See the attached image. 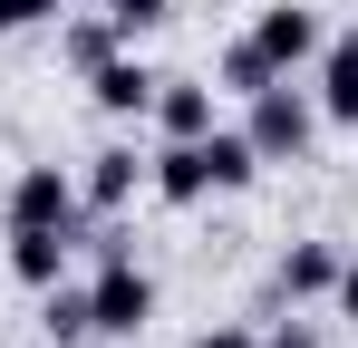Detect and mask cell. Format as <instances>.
Segmentation results:
<instances>
[{
	"mask_svg": "<svg viewBox=\"0 0 358 348\" xmlns=\"http://www.w3.org/2000/svg\"><path fill=\"white\" fill-rule=\"evenodd\" d=\"M78 213H87L78 174H59V165H20V184H10V232H78Z\"/></svg>",
	"mask_w": 358,
	"mask_h": 348,
	"instance_id": "277c9868",
	"label": "cell"
},
{
	"mask_svg": "<svg viewBox=\"0 0 358 348\" xmlns=\"http://www.w3.org/2000/svg\"><path fill=\"white\" fill-rule=\"evenodd\" d=\"M213 78H223V87H233V97H262V87H271V68H262V58H252V39H233V49L213 58Z\"/></svg>",
	"mask_w": 358,
	"mask_h": 348,
	"instance_id": "9a60e30c",
	"label": "cell"
},
{
	"mask_svg": "<svg viewBox=\"0 0 358 348\" xmlns=\"http://www.w3.org/2000/svg\"><path fill=\"white\" fill-rule=\"evenodd\" d=\"M10 281H29V290L68 281V232H10Z\"/></svg>",
	"mask_w": 358,
	"mask_h": 348,
	"instance_id": "8fae6325",
	"label": "cell"
},
{
	"mask_svg": "<svg viewBox=\"0 0 358 348\" xmlns=\"http://www.w3.org/2000/svg\"><path fill=\"white\" fill-rule=\"evenodd\" d=\"M184 348H262L252 329H203V339H184Z\"/></svg>",
	"mask_w": 358,
	"mask_h": 348,
	"instance_id": "ffe728a7",
	"label": "cell"
},
{
	"mask_svg": "<svg viewBox=\"0 0 358 348\" xmlns=\"http://www.w3.org/2000/svg\"><path fill=\"white\" fill-rule=\"evenodd\" d=\"M203 165H213V194H252L262 184V155H252V136H233V126L203 136Z\"/></svg>",
	"mask_w": 358,
	"mask_h": 348,
	"instance_id": "7c38bea8",
	"label": "cell"
},
{
	"mask_svg": "<svg viewBox=\"0 0 358 348\" xmlns=\"http://www.w3.org/2000/svg\"><path fill=\"white\" fill-rule=\"evenodd\" d=\"M117 49H126V39H117V20H107V10H97V20H68V29H59V58L78 68V78H87V68H107Z\"/></svg>",
	"mask_w": 358,
	"mask_h": 348,
	"instance_id": "4fadbf2b",
	"label": "cell"
},
{
	"mask_svg": "<svg viewBox=\"0 0 358 348\" xmlns=\"http://www.w3.org/2000/svg\"><path fill=\"white\" fill-rule=\"evenodd\" d=\"M242 136H252V155H262V165H300V155H310V136H320V97L291 87V78H271V87L252 97V126H242Z\"/></svg>",
	"mask_w": 358,
	"mask_h": 348,
	"instance_id": "6da1fadb",
	"label": "cell"
},
{
	"mask_svg": "<svg viewBox=\"0 0 358 348\" xmlns=\"http://www.w3.org/2000/svg\"><path fill=\"white\" fill-rule=\"evenodd\" d=\"M39 329H49V348H68V339H97V329H87V290L49 281V290H39Z\"/></svg>",
	"mask_w": 358,
	"mask_h": 348,
	"instance_id": "5bb4252c",
	"label": "cell"
},
{
	"mask_svg": "<svg viewBox=\"0 0 358 348\" xmlns=\"http://www.w3.org/2000/svg\"><path fill=\"white\" fill-rule=\"evenodd\" d=\"M107 20H117V39L136 49L145 29H165V20H175V0H107Z\"/></svg>",
	"mask_w": 358,
	"mask_h": 348,
	"instance_id": "2e32d148",
	"label": "cell"
},
{
	"mask_svg": "<svg viewBox=\"0 0 358 348\" xmlns=\"http://www.w3.org/2000/svg\"><path fill=\"white\" fill-rule=\"evenodd\" d=\"M78 194H87V213H126V203L145 194V155H136V145H107V155H87Z\"/></svg>",
	"mask_w": 358,
	"mask_h": 348,
	"instance_id": "8992f818",
	"label": "cell"
},
{
	"mask_svg": "<svg viewBox=\"0 0 358 348\" xmlns=\"http://www.w3.org/2000/svg\"><path fill=\"white\" fill-rule=\"evenodd\" d=\"M320 116H329V126H349V136H358V29H349V39H329V49H320Z\"/></svg>",
	"mask_w": 358,
	"mask_h": 348,
	"instance_id": "9c48e42d",
	"label": "cell"
},
{
	"mask_svg": "<svg viewBox=\"0 0 358 348\" xmlns=\"http://www.w3.org/2000/svg\"><path fill=\"white\" fill-rule=\"evenodd\" d=\"M68 348H87V339H68Z\"/></svg>",
	"mask_w": 358,
	"mask_h": 348,
	"instance_id": "44dd1931",
	"label": "cell"
},
{
	"mask_svg": "<svg viewBox=\"0 0 358 348\" xmlns=\"http://www.w3.org/2000/svg\"><path fill=\"white\" fill-rule=\"evenodd\" d=\"M242 39H252V58H262L271 78H300L310 58L329 49V29H320V10H300V0H271V10H252V29H242Z\"/></svg>",
	"mask_w": 358,
	"mask_h": 348,
	"instance_id": "3957f363",
	"label": "cell"
},
{
	"mask_svg": "<svg viewBox=\"0 0 358 348\" xmlns=\"http://www.w3.org/2000/svg\"><path fill=\"white\" fill-rule=\"evenodd\" d=\"M271 281H281V300H329V281H339V252H329V242H291Z\"/></svg>",
	"mask_w": 358,
	"mask_h": 348,
	"instance_id": "30bf717a",
	"label": "cell"
},
{
	"mask_svg": "<svg viewBox=\"0 0 358 348\" xmlns=\"http://www.w3.org/2000/svg\"><path fill=\"white\" fill-rule=\"evenodd\" d=\"M155 136L184 145V136H213V87H194V78H155Z\"/></svg>",
	"mask_w": 358,
	"mask_h": 348,
	"instance_id": "ba28073f",
	"label": "cell"
},
{
	"mask_svg": "<svg viewBox=\"0 0 358 348\" xmlns=\"http://www.w3.org/2000/svg\"><path fill=\"white\" fill-rule=\"evenodd\" d=\"M145 194L155 203H203L213 194V165H203V136H184V145H165V155H145Z\"/></svg>",
	"mask_w": 358,
	"mask_h": 348,
	"instance_id": "5b68a950",
	"label": "cell"
},
{
	"mask_svg": "<svg viewBox=\"0 0 358 348\" xmlns=\"http://www.w3.org/2000/svg\"><path fill=\"white\" fill-rule=\"evenodd\" d=\"M145 319H155V281L136 271V252L97 261V281H87V329H97V339H145Z\"/></svg>",
	"mask_w": 358,
	"mask_h": 348,
	"instance_id": "7a4b0ae2",
	"label": "cell"
},
{
	"mask_svg": "<svg viewBox=\"0 0 358 348\" xmlns=\"http://www.w3.org/2000/svg\"><path fill=\"white\" fill-rule=\"evenodd\" d=\"M329 300H339V319L358 329V261H339V281H329Z\"/></svg>",
	"mask_w": 358,
	"mask_h": 348,
	"instance_id": "ac0fdd59",
	"label": "cell"
},
{
	"mask_svg": "<svg viewBox=\"0 0 358 348\" xmlns=\"http://www.w3.org/2000/svg\"><path fill=\"white\" fill-rule=\"evenodd\" d=\"M68 0H0V39H10V29H29V20H59Z\"/></svg>",
	"mask_w": 358,
	"mask_h": 348,
	"instance_id": "e0dca14e",
	"label": "cell"
},
{
	"mask_svg": "<svg viewBox=\"0 0 358 348\" xmlns=\"http://www.w3.org/2000/svg\"><path fill=\"white\" fill-rule=\"evenodd\" d=\"M262 348H320V329H310V319H281V329H271Z\"/></svg>",
	"mask_w": 358,
	"mask_h": 348,
	"instance_id": "d6986e66",
	"label": "cell"
},
{
	"mask_svg": "<svg viewBox=\"0 0 358 348\" xmlns=\"http://www.w3.org/2000/svg\"><path fill=\"white\" fill-rule=\"evenodd\" d=\"M87 97H97L107 116H145L155 107V68H145L136 49H117L107 68H87Z\"/></svg>",
	"mask_w": 358,
	"mask_h": 348,
	"instance_id": "52a82bcc",
	"label": "cell"
}]
</instances>
